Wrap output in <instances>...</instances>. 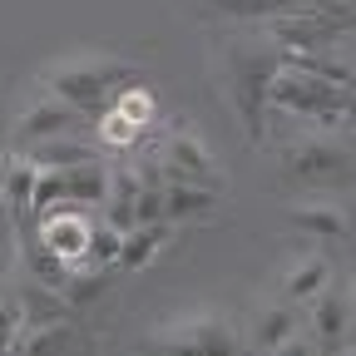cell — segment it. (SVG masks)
<instances>
[{"instance_id":"cell-1","label":"cell","mask_w":356,"mask_h":356,"mask_svg":"<svg viewBox=\"0 0 356 356\" xmlns=\"http://www.w3.org/2000/svg\"><path fill=\"white\" fill-rule=\"evenodd\" d=\"M282 65H287V50L273 35H222L213 44V84H218L222 104L233 109V119L243 124V134L252 144L267 139L273 84H277Z\"/></svg>"},{"instance_id":"cell-2","label":"cell","mask_w":356,"mask_h":356,"mask_svg":"<svg viewBox=\"0 0 356 356\" xmlns=\"http://www.w3.org/2000/svg\"><path fill=\"white\" fill-rule=\"evenodd\" d=\"M129 79H134V65L104 50H70L40 70V84L60 95L65 104H74L79 114H104L129 89Z\"/></svg>"},{"instance_id":"cell-3","label":"cell","mask_w":356,"mask_h":356,"mask_svg":"<svg viewBox=\"0 0 356 356\" xmlns=\"http://www.w3.org/2000/svg\"><path fill=\"white\" fill-rule=\"evenodd\" d=\"M277 178L302 193L312 188H341L356 178V144L337 129H302L277 144Z\"/></svg>"},{"instance_id":"cell-4","label":"cell","mask_w":356,"mask_h":356,"mask_svg":"<svg viewBox=\"0 0 356 356\" xmlns=\"http://www.w3.org/2000/svg\"><path fill=\"white\" fill-rule=\"evenodd\" d=\"M144 341L149 346H173V351H233V346H243V332L233 327L228 312L203 302V307H184L173 317H163Z\"/></svg>"},{"instance_id":"cell-5","label":"cell","mask_w":356,"mask_h":356,"mask_svg":"<svg viewBox=\"0 0 356 356\" xmlns=\"http://www.w3.org/2000/svg\"><path fill=\"white\" fill-rule=\"evenodd\" d=\"M243 346H252V351H312V341H307V307L282 302L277 292L262 297L248 312Z\"/></svg>"},{"instance_id":"cell-6","label":"cell","mask_w":356,"mask_h":356,"mask_svg":"<svg viewBox=\"0 0 356 356\" xmlns=\"http://www.w3.org/2000/svg\"><path fill=\"white\" fill-rule=\"evenodd\" d=\"M307 341H312V351L356 346V302H351L346 277H332L317 297L307 302Z\"/></svg>"},{"instance_id":"cell-7","label":"cell","mask_w":356,"mask_h":356,"mask_svg":"<svg viewBox=\"0 0 356 356\" xmlns=\"http://www.w3.org/2000/svg\"><path fill=\"white\" fill-rule=\"evenodd\" d=\"M282 218H287V228H292L297 238H317V243H346V238L356 233L351 203L337 198L332 188H312V193L292 198Z\"/></svg>"},{"instance_id":"cell-8","label":"cell","mask_w":356,"mask_h":356,"mask_svg":"<svg viewBox=\"0 0 356 356\" xmlns=\"http://www.w3.org/2000/svg\"><path fill=\"white\" fill-rule=\"evenodd\" d=\"M154 159H159V168H154V178H193V184H222V168H218V159H213V149L198 139L193 129H168L163 134V144L154 149Z\"/></svg>"},{"instance_id":"cell-9","label":"cell","mask_w":356,"mask_h":356,"mask_svg":"<svg viewBox=\"0 0 356 356\" xmlns=\"http://www.w3.org/2000/svg\"><path fill=\"white\" fill-rule=\"evenodd\" d=\"M79 129V109L65 104L60 95H50V89L40 84V95H30L15 114V144L30 149L40 139H55V134H74Z\"/></svg>"},{"instance_id":"cell-10","label":"cell","mask_w":356,"mask_h":356,"mask_svg":"<svg viewBox=\"0 0 356 356\" xmlns=\"http://www.w3.org/2000/svg\"><path fill=\"white\" fill-rule=\"evenodd\" d=\"M327 282H332V257L317 252V248H307V252L287 257L277 273H273V292H277L282 302H297V307H307Z\"/></svg>"},{"instance_id":"cell-11","label":"cell","mask_w":356,"mask_h":356,"mask_svg":"<svg viewBox=\"0 0 356 356\" xmlns=\"http://www.w3.org/2000/svg\"><path fill=\"white\" fill-rule=\"evenodd\" d=\"M302 6L307 0H184V10H193L198 20H222V25H267Z\"/></svg>"},{"instance_id":"cell-12","label":"cell","mask_w":356,"mask_h":356,"mask_svg":"<svg viewBox=\"0 0 356 356\" xmlns=\"http://www.w3.org/2000/svg\"><path fill=\"white\" fill-rule=\"evenodd\" d=\"M35 178H40V163L30 154H6L0 159V188L10 198H35Z\"/></svg>"},{"instance_id":"cell-13","label":"cell","mask_w":356,"mask_h":356,"mask_svg":"<svg viewBox=\"0 0 356 356\" xmlns=\"http://www.w3.org/2000/svg\"><path fill=\"white\" fill-rule=\"evenodd\" d=\"M25 322H30V317L20 312V302H10V297H0V351L20 341V327H25Z\"/></svg>"},{"instance_id":"cell-14","label":"cell","mask_w":356,"mask_h":356,"mask_svg":"<svg viewBox=\"0 0 356 356\" xmlns=\"http://www.w3.org/2000/svg\"><path fill=\"white\" fill-rule=\"evenodd\" d=\"M346 287H351V302H356V267H351V273H346Z\"/></svg>"},{"instance_id":"cell-15","label":"cell","mask_w":356,"mask_h":356,"mask_svg":"<svg viewBox=\"0 0 356 356\" xmlns=\"http://www.w3.org/2000/svg\"><path fill=\"white\" fill-rule=\"evenodd\" d=\"M351 213H356V203H351Z\"/></svg>"}]
</instances>
